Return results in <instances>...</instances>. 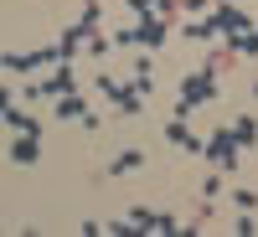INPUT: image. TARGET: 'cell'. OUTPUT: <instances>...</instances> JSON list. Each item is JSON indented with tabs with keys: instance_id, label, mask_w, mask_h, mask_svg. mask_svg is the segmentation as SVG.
I'll use <instances>...</instances> for the list:
<instances>
[{
	"instance_id": "cell-1",
	"label": "cell",
	"mask_w": 258,
	"mask_h": 237,
	"mask_svg": "<svg viewBox=\"0 0 258 237\" xmlns=\"http://www.w3.org/2000/svg\"><path fill=\"white\" fill-rule=\"evenodd\" d=\"M165 36H170V21L165 16H145V21H135V26H124L114 36V47H124V52H155Z\"/></svg>"
},
{
	"instance_id": "cell-2",
	"label": "cell",
	"mask_w": 258,
	"mask_h": 237,
	"mask_svg": "<svg viewBox=\"0 0 258 237\" xmlns=\"http://www.w3.org/2000/svg\"><path fill=\"white\" fill-rule=\"evenodd\" d=\"M176 88H181V98L191 103V109H197V103H212V98L222 93V88H217V57H212L207 67H197V72H186V77L176 83Z\"/></svg>"
},
{
	"instance_id": "cell-3",
	"label": "cell",
	"mask_w": 258,
	"mask_h": 237,
	"mask_svg": "<svg viewBox=\"0 0 258 237\" xmlns=\"http://www.w3.org/2000/svg\"><path fill=\"white\" fill-rule=\"evenodd\" d=\"M202 155L217 165V170H238V134H232V124H217V129H212V139L202 144Z\"/></svg>"
},
{
	"instance_id": "cell-4",
	"label": "cell",
	"mask_w": 258,
	"mask_h": 237,
	"mask_svg": "<svg viewBox=\"0 0 258 237\" xmlns=\"http://www.w3.org/2000/svg\"><path fill=\"white\" fill-rule=\"evenodd\" d=\"M47 62H68L62 41H52V47H36V52H6V57H0V67H6V72H36V67H47Z\"/></svg>"
},
{
	"instance_id": "cell-5",
	"label": "cell",
	"mask_w": 258,
	"mask_h": 237,
	"mask_svg": "<svg viewBox=\"0 0 258 237\" xmlns=\"http://www.w3.org/2000/svg\"><path fill=\"white\" fill-rule=\"evenodd\" d=\"M207 21H212V31H217V36H243V31H253V26H248V11L232 6V0H222Z\"/></svg>"
},
{
	"instance_id": "cell-6",
	"label": "cell",
	"mask_w": 258,
	"mask_h": 237,
	"mask_svg": "<svg viewBox=\"0 0 258 237\" xmlns=\"http://www.w3.org/2000/svg\"><path fill=\"white\" fill-rule=\"evenodd\" d=\"M31 93H36V98H68V93H78V77H73L68 62H57V72H52L47 83H31Z\"/></svg>"
},
{
	"instance_id": "cell-7",
	"label": "cell",
	"mask_w": 258,
	"mask_h": 237,
	"mask_svg": "<svg viewBox=\"0 0 258 237\" xmlns=\"http://www.w3.org/2000/svg\"><path fill=\"white\" fill-rule=\"evenodd\" d=\"M6 129H16V134H36V139H41V119L21 114L16 103H11V88H6Z\"/></svg>"
},
{
	"instance_id": "cell-8",
	"label": "cell",
	"mask_w": 258,
	"mask_h": 237,
	"mask_svg": "<svg viewBox=\"0 0 258 237\" xmlns=\"http://www.w3.org/2000/svg\"><path fill=\"white\" fill-rule=\"evenodd\" d=\"M36 155H41V139H36V134H16V144H11V165H36Z\"/></svg>"
},
{
	"instance_id": "cell-9",
	"label": "cell",
	"mask_w": 258,
	"mask_h": 237,
	"mask_svg": "<svg viewBox=\"0 0 258 237\" xmlns=\"http://www.w3.org/2000/svg\"><path fill=\"white\" fill-rule=\"evenodd\" d=\"M165 139H170V144H181V149H191V155H202V139L186 129V119H170V124H165Z\"/></svg>"
},
{
	"instance_id": "cell-10",
	"label": "cell",
	"mask_w": 258,
	"mask_h": 237,
	"mask_svg": "<svg viewBox=\"0 0 258 237\" xmlns=\"http://www.w3.org/2000/svg\"><path fill=\"white\" fill-rule=\"evenodd\" d=\"M88 114H93V109H88L78 93H68V98H57V103H52V119H88Z\"/></svg>"
},
{
	"instance_id": "cell-11",
	"label": "cell",
	"mask_w": 258,
	"mask_h": 237,
	"mask_svg": "<svg viewBox=\"0 0 258 237\" xmlns=\"http://www.w3.org/2000/svg\"><path fill=\"white\" fill-rule=\"evenodd\" d=\"M145 165V149H119L114 165H109V176H129V170H140Z\"/></svg>"
},
{
	"instance_id": "cell-12",
	"label": "cell",
	"mask_w": 258,
	"mask_h": 237,
	"mask_svg": "<svg viewBox=\"0 0 258 237\" xmlns=\"http://www.w3.org/2000/svg\"><path fill=\"white\" fill-rule=\"evenodd\" d=\"M232 134H238V149L258 144V119H232Z\"/></svg>"
},
{
	"instance_id": "cell-13",
	"label": "cell",
	"mask_w": 258,
	"mask_h": 237,
	"mask_svg": "<svg viewBox=\"0 0 258 237\" xmlns=\"http://www.w3.org/2000/svg\"><path fill=\"white\" fill-rule=\"evenodd\" d=\"M93 88H98L103 98H124L129 83H124V77H114V72H98V77H93Z\"/></svg>"
},
{
	"instance_id": "cell-14",
	"label": "cell",
	"mask_w": 258,
	"mask_h": 237,
	"mask_svg": "<svg viewBox=\"0 0 258 237\" xmlns=\"http://www.w3.org/2000/svg\"><path fill=\"white\" fill-rule=\"evenodd\" d=\"M181 36L186 41H207V36H217V31H212V21H191V26H181Z\"/></svg>"
},
{
	"instance_id": "cell-15",
	"label": "cell",
	"mask_w": 258,
	"mask_h": 237,
	"mask_svg": "<svg viewBox=\"0 0 258 237\" xmlns=\"http://www.w3.org/2000/svg\"><path fill=\"white\" fill-rule=\"evenodd\" d=\"M232 201H238L243 211H258V191H248V186H238V191H232Z\"/></svg>"
},
{
	"instance_id": "cell-16",
	"label": "cell",
	"mask_w": 258,
	"mask_h": 237,
	"mask_svg": "<svg viewBox=\"0 0 258 237\" xmlns=\"http://www.w3.org/2000/svg\"><path fill=\"white\" fill-rule=\"evenodd\" d=\"M83 47H88V52H93V57H103V52H109V47H114V41H103V36H98V31H93V36H88V41H83Z\"/></svg>"
},
{
	"instance_id": "cell-17",
	"label": "cell",
	"mask_w": 258,
	"mask_h": 237,
	"mask_svg": "<svg viewBox=\"0 0 258 237\" xmlns=\"http://www.w3.org/2000/svg\"><path fill=\"white\" fill-rule=\"evenodd\" d=\"M202 196H207V201H217V196H222V181H217V176H207V181H202Z\"/></svg>"
},
{
	"instance_id": "cell-18",
	"label": "cell",
	"mask_w": 258,
	"mask_h": 237,
	"mask_svg": "<svg viewBox=\"0 0 258 237\" xmlns=\"http://www.w3.org/2000/svg\"><path fill=\"white\" fill-rule=\"evenodd\" d=\"M238 232H243V237H253V232H258V217H253V211H243V217H238Z\"/></svg>"
},
{
	"instance_id": "cell-19",
	"label": "cell",
	"mask_w": 258,
	"mask_h": 237,
	"mask_svg": "<svg viewBox=\"0 0 258 237\" xmlns=\"http://www.w3.org/2000/svg\"><path fill=\"white\" fill-rule=\"evenodd\" d=\"M176 6H181V11H191V16H197V11H207V6H212V0H176Z\"/></svg>"
},
{
	"instance_id": "cell-20",
	"label": "cell",
	"mask_w": 258,
	"mask_h": 237,
	"mask_svg": "<svg viewBox=\"0 0 258 237\" xmlns=\"http://www.w3.org/2000/svg\"><path fill=\"white\" fill-rule=\"evenodd\" d=\"M253 93H258V83H253Z\"/></svg>"
}]
</instances>
